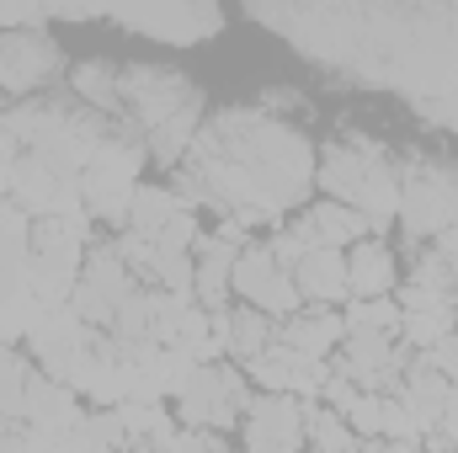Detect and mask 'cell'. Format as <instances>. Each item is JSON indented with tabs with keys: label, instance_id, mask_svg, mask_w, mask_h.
I'll return each mask as SVG.
<instances>
[{
	"label": "cell",
	"instance_id": "obj_18",
	"mask_svg": "<svg viewBox=\"0 0 458 453\" xmlns=\"http://www.w3.org/2000/svg\"><path fill=\"white\" fill-rule=\"evenodd\" d=\"M182 209H187V203H182L171 187H144V182H139L133 209H128V229H133V235H144V240H160V229L171 225Z\"/></svg>",
	"mask_w": 458,
	"mask_h": 453
},
{
	"label": "cell",
	"instance_id": "obj_26",
	"mask_svg": "<svg viewBox=\"0 0 458 453\" xmlns=\"http://www.w3.org/2000/svg\"><path fill=\"white\" fill-rule=\"evenodd\" d=\"M389 438H421L416 422H411V411H405L394 395H384V443H389Z\"/></svg>",
	"mask_w": 458,
	"mask_h": 453
},
{
	"label": "cell",
	"instance_id": "obj_10",
	"mask_svg": "<svg viewBox=\"0 0 458 453\" xmlns=\"http://www.w3.org/2000/svg\"><path fill=\"white\" fill-rule=\"evenodd\" d=\"M64 182H75V176H59V171H48L38 155H16L11 160V176H5V198L27 214V219H48L54 214V203H59V192H64Z\"/></svg>",
	"mask_w": 458,
	"mask_h": 453
},
{
	"label": "cell",
	"instance_id": "obj_12",
	"mask_svg": "<svg viewBox=\"0 0 458 453\" xmlns=\"http://www.w3.org/2000/svg\"><path fill=\"white\" fill-rule=\"evenodd\" d=\"M293 288L304 299V310H342L346 299V251H310L293 267Z\"/></svg>",
	"mask_w": 458,
	"mask_h": 453
},
{
	"label": "cell",
	"instance_id": "obj_32",
	"mask_svg": "<svg viewBox=\"0 0 458 453\" xmlns=\"http://www.w3.org/2000/svg\"><path fill=\"white\" fill-rule=\"evenodd\" d=\"M214 453H234V449H229V443H219V449H214Z\"/></svg>",
	"mask_w": 458,
	"mask_h": 453
},
{
	"label": "cell",
	"instance_id": "obj_15",
	"mask_svg": "<svg viewBox=\"0 0 458 453\" xmlns=\"http://www.w3.org/2000/svg\"><path fill=\"white\" fill-rule=\"evenodd\" d=\"M70 97L97 117H117L123 123V97H117V64L107 59H81L70 64Z\"/></svg>",
	"mask_w": 458,
	"mask_h": 453
},
{
	"label": "cell",
	"instance_id": "obj_5",
	"mask_svg": "<svg viewBox=\"0 0 458 453\" xmlns=\"http://www.w3.org/2000/svg\"><path fill=\"white\" fill-rule=\"evenodd\" d=\"M229 288H234L250 310H261L267 321H277V326H283L288 315H299V310H304V299H299L293 278L272 261V251H267V245H250V251H240V256H234Z\"/></svg>",
	"mask_w": 458,
	"mask_h": 453
},
{
	"label": "cell",
	"instance_id": "obj_19",
	"mask_svg": "<svg viewBox=\"0 0 458 453\" xmlns=\"http://www.w3.org/2000/svg\"><path fill=\"white\" fill-rule=\"evenodd\" d=\"M458 331V304H443V310H421V315H400V341L411 352H432Z\"/></svg>",
	"mask_w": 458,
	"mask_h": 453
},
{
	"label": "cell",
	"instance_id": "obj_13",
	"mask_svg": "<svg viewBox=\"0 0 458 453\" xmlns=\"http://www.w3.org/2000/svg\"><path fill=\"white\" fill-rule=\"evenodd\" d=\"M400 283V267H394V251L384 240H357L346 251V294L352 299H389Z\"/></svg>",
	"mask_w": 458,
	"mask_h": 453
},
{
	"label": "cell",
	"instance_id": "obj_16",
	"mask_svg": "<svg viewBox=\"0 0 458 453\" xmlns=\"http://www.w3.org/2000/svg\"><path fill=\"white\" fill-rule=\"evenodd\" d=\"M198 128H203V91H198L182 113H171L160 128L144 133V155L160 160V166H182L187 150H192V139H198Z\"/></svg>",
	"mask_w": 458,
	"mask_h": 453
},
{
	"label": "cell",
	"instance_id": "obj_20",
	"mask_svg": "<svg viewBox=\"0 0 458 453\" xmlns=\"http://www.w3.org/2000/svg\"><path fill=\"white\" fill-rule=\"evenodd\" d=\"M27 379H32V368H27V357H21L16 346H5V341H0V422H21V400H27Z\"/></svg>",
	"mask_w": 458,
	"mask_h": 453
},
{
	"label": "cell",
	"instance_id": "obj_27",
	"mask_svg": "<svg viewBox=\"0 0 458 453\" xmlns=\"http://www.w3.org/2000/svg\"><path fill=\"white\" fill-rule=\"evenodd\" d=\"M400 315H421V310H443L448 299H437V294H427V288H416V283H400Z\"/></svg>",
	"mask_w": 458,
	"mask_h": 453
},
{
	"label": "cell",
	"instance_id": "obj_7",
	"mask_svg": "<svg viewBox=\"0 0 458 453\" xmlns=\"http://www.w3.org/2000/svg\"><path fill=\"white\" fill-rule=\"evenodd\" d=\"M64 54L32 27V32H0V91L11 97H32L38 86L59 81Z\"/></svg>",
	"mask_w": 458,
	"mask_h": 453
},
{
	"label": "cell",
	"instance_id": "obj_30",
	"mask_svg": "<svg viewBox=\"0 0 458 453\" xmlns=\"http://www.w3.org/2000/svg\"><path fill=\"white\" fill-rule=\"evenodd\" d=\"M357 453H384V438H373V443H362Z\"/></svg>",
	"mask_w": 458,
	"mask_h": 453
},
{
	"label": "cell",
	"instance_id": "obj_2",
	"mask_svg": "<svg viewBox=\"0 0 458 453\" xmlns=\"http://www.w3.org/2000/svg\"><path fill=\"white\" fill-rule=\"evenodd\" d=\"M400 219L405 240H432L458 225V160L411 150L400 160Z\"/></svg>",
	"mask_w": 458,
	"mask_h": 453
},
{
	"label": "cell",
	"instance_id": "obj_11",
	"mask_svg": "<svg viewBox=\"0 0 458 453\" xmlns=\"http://www.w3.org/2000/svg\"><path fill=\"white\" fill-rule=\"evenodd\" d=\"M277 341H283L293 357H320V363H331L346 341V321H342V310H299V315H288V321L277 326Z\"/></svg>",
	"mask_w": 458,
	"mask_h": 453
},
{
	"label": "cell",
	"instance_id": "obj_31",
	"mask_svg": "<svg viewBox=\"0 0 458 453\" xmlns=\"http://www.w3.org/2000/svg\"><path fill=\"white\" fill-rule=\"evenodd\" d=\"M128 453H165V449H128Z\"/></svg>",
	"mask_w": 458,
	"mask_h": 453
},
{
	"label": "cell",
	"instance_id": "obj_29",
	"mask_svg": "<svg viewBox=\"0 0 458 453\" xmlns=\"http://www.w3.org/2000/svg\"><path fill=\"white\" fill-rule=\"evenodd\" d=\"M443 432H448V443H454V453H458V384L448 389V406H443V422H437Z\"/></svg>",
	"mask_w": 458,
	"mask_h": 453
},
{
	"label": "cell",
	"instance_id": "obj_3",
	"mask_svg": "<svg viewBox=\"0 0 458 453\" xmlns=\"http://www.w3.org/2000/svg\"><path fill=\"white\" fill-rule=\"evenodd\" d=\"M117 97H123V123H139L149 133L171 113H182L198 97V86L171 64H117Z\"/></svg>",
	"mask_w": 458,
	"mask_h": 453
},
{
	"label": "cell",
	"instance_id": "obj_17",
	"mask_svg": "<svg viewBox=\"0 0 458 453\" xmlns=\"http://www.w3.org/2000/svg\"><path fill=\"white\" fill-rule=\"evenodd\" d=\"M299 416H304V443H310L315 453H357L362 449V443L352 438L346 416L326 411L320 400H299Z\"/></svg>",
	"mask_w": 458,
	"mask_h": 453
},
{
	"label": "cell",
	"instance_id": "obj_14",
	"mask_svg": "<svg viewBox=\"0 0 458 453\" xmlns=\"http://www.w3.org/2000/svg\"><path fill=\"white\" fill-rule=\"evenodd\" d=\"M214 341L225 346L229 363H256L272 341H277V321H267L261 310H250V304H240V310H225V315H214Z\"/></svg>",
	"mask_w": 458,
	"mask_h": 453
},
{
	"label": "cell",
	"instance_id": "obj_24",
	"mask_svg": "<svg viewBox=\"0 0 458 453\" xmlns=\"http://www.w3.org/2000/svg\"><path fill=\"white\" fill-rule=\"evenodd\" d=\"M198 235H203V225H198V209H182L171 225L160 229V240H155V245H165V251H187V256H192Z\"/></svg>",
	"mask_w": 458,
	"mask_h": 453
},
{
	"label": "cell",
	"instance_id": "obj_23",
	"mask_svg": "<svg viewBox=\"0 0 458 453\" xmlns=\"http://www.w3.org/2000/svg\"><path fill=\"white\" fill-rule=\"evenodd\" d=\"M346 427H352L357 443L384 438V395H357V406L346 411Z\"/></svg>",
	"mask_w": 458,
	"mask_h": 453
},
{
	"label": "cell",
	"instance_id": "obj_25",
	"mask_svg": "<svg viewBox=\"0 0 458 453\" xmlns=\"http://www.w3.org/2000/svg\"><path fill=\"white\" fill-rule=\"evenodd\" d=\"M357 395H362V389H357V384H352L346 373H331V384H326L320 406H326V411H336V416H346V411L357 406Z\"/></svg>",
	"mask_w": 458,
	"mask_h": 453
},
{
	"label": "cell",
	"instance_id": "obj_1",
	"mask_svg": "<svg viewBox=\"0 0 458 453\" xmlns=\"http://www.w3.org/2000/svg\"><path fill=\"white\" fill-rule=\"evenodd\" d=\"M315 182L326 187L331 203H346L368 219V235L384 240V229L400 219V176H394V160L378 139L368 133H346L336 144L320 150V166H315Z\"/></svg>",
	"mask_w": 458,
	"mask_h": 453
},
{
	"label": "cell",
	"instance_id": "obj_8",
	"mask_svg": "<svg viewBox=\"0 0 458 453\" xmlns=\"http://www.w3.org/2000/svg\"><path fill=\"white\" fill-rule=\"evenodd\" d=\"M240 427L245 453H304V416L293 395H256Z\"/></svg>",
	"mask_w": 458,
	"mask_h": 453
},
{
	"label": "cell",
	"instance_id": "obj_28",
	"mask_svg": "<svg viewBox=\"0 0 458 453\" xmlns=\"http://www.w3.org/2000/svg\"><path fill=\"white\" fill-rule=\"evenodd\" d=\"M0 453H32V443H27V427H21V422H0Z\"/></svg>",
	"mask_w": 458,
	"mask_h": 453
},
{
	"label": "cell",
	"instance_id": "obj_22",
	"mask_svg": "<svg viewBox=\"0 0 458 453\" xmlns=\"http://www.w3.org/2000/svg\"><path fill=\"white\" fill-rule=\"evenodd\" d=\"M331 363H320V357H293V379H288V395L293 400H320L326 395V384H331Z\"/></svg>",
	"mask_w": 458,
	"mask_h": 453
},
{
	"label": "cell",
	"instance_id": "obj_6",
	"mask_svg": "<svg viewBox=\"0 0 458 453\" xmlns=\"http://www.w3.org/2000/svg\"><path fill=\"white\" fill-rule=\"evenodd\" d=\"M107 21L144 32V38H160V43H176V48H192L225 27V11H214V5H144V11H107Z\"/></svg>",
	"mask_w": 458,
	"mask_h": 453
},
{
	"label": "cell",
	"instance_id": "obj_4",
	"mask_svg": "<svg viewBox=\"0 0 458 453\" xmlns=\"http://www.w3.org/2000/svg\"><path fill=\"white\" fill-rule=\"evenodd\" d=\"M133 288H139V283H133V272L123 267V256L113 251V240H107V245H86V267H81V283H75V294H70V310H75L91 331H113L117 304H123Z\"/></svg>",
	"mask_w": 458,
	"mask_h": 453
},
{
	"label": "cell",
	"instance_id": "obj_21",
	"mask_svg": "<svg viewBox=\"0 0 458 453\" xmlns=\"http://www.w3.org/2000/svg\"><path fill=\"white\" fill-rule=\"evenodd\" d=\"M342 321H346V331H378V337H400V304H394V299H346Z\"/></svg>",
	"mask_w": 458,
	"mask_h": 453
},
{
	"label": "cell",
	"instance_id": "obj_9",
	"mask_svg": "<svg viewBox=\"0 0 458 453\" xmlns=\"http://www.w3.org/2000/svg\"><path fill=\"white\" fill-rule=\"evenodd\" d=\"M288 229H293L310 251H352L357 240H368V219H362L357 209H346V203H331V198L304 203V214Z\"/></svg>",
	"mask_w": 458,
	"mask_h": 453
}]
</instances>
